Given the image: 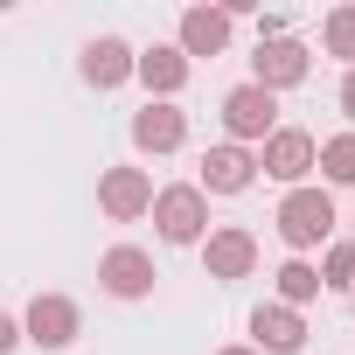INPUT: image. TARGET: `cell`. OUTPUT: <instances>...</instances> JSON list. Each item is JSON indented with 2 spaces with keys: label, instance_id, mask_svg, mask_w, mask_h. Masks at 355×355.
Listing matches in <instances>:
<instances>
[{
  "label": "cell",
  "instance_id": "1",
  "mask_svg": "<svg viewBox=\"0 0 355 355\" xmlns=\"http://www.w3.org/2000/svg\"><path fill=\"white\" fill-rule=\"evenodd\" d=\"M272 230H279V244H286L293 258H306V251H327V244H334V196H327L320 182H306V189H286V196H279V216H272Z\"/></svg>",
  "mask_w": 355,
  "mask_h": 355
},
{
  "label": "cell",
  "instance_id": "2",
  "mask_svg": "<svg viewBox=\"0 0 355 355\" xmlns=\"http://www.w3.org/2000/svg\"><path fill=\"white\" fill-rule=\"evenodd\" d=\"M153 230L160 244H202L209 237V196L196 182H174V189H153Z\"/></svg>",
  "mask_w": 355,
  "mask_h": 355
},
{
  "label": "cell",
  "instance_id": "3",
  "mask_svg": "<svg viewBox=\"0 0 355 355\" xmlns=\"http://www.w3.org/2000/svg\"><path fill=\"white\" fill-rule=\"evenodd\" d=\"M84 334V306L70 293H35L28 313H21V341H35L42 355H63L70 341Z\"/></svg>",
  "mask_w": 355,
  "mask_h": 355
},
{
  "label": "cell",
  "instance_id": "4",
  "mask_svg": "<svg viewBox=\"0 0 355 355\" xmlns=\"http://www.w3.org/2000/svg\"><path fill=\"white\" fill-rule=\"evenodd\" d=\"M258 153V174L265 182H279V189H306L313 182V153H320V139L313 132H300V125H279L265 146H251Z\"/></svg>",
  "mask_w": 355,
  "mask_h": 355
},
{
  "label": "cell",
  "instance_id": "5",
  "mask_svg": "<svg viewBox=\"0 0 355 355\" xmlns=\"http://www.w3.org/2000/svg\"><path fill=\"white\" fill-rule=\"evenodd\" d=\"M272 132H279V98L272 91H258V84L223 91V139L230 146H265Z\"/></svg>",
  "mask_w": 355,
  "mask_h": 355
},
{
  "label": "cell",
  "instance_id": "6",
  "mask_svg": "<svg viewBox=\"0 0 355 355\" xmlns=\"http://www.w3.org/2000/svg\"><path fill=\"white\" fill-rule=\"evenodd\" d=\"M306 70H313V56H306V42L300 35H258V49H251V84L258 91H293V84H306Z\"/></svg>",
  "mask_w": 355,
  "mask_h": 355
},
{
  "label": "cell",
  "instance_id": "7",
  "mask_svg": "<svg viewBox=\"0 0 355 355\" xmlns=\"http://www.w3.org/2000/svg\"><path fill=\"white\" fill-rule=\"evenodd\" d=\"M196 251H202V272H209L216 286H237V279L258 272V237H251L244 223H209V237H202Z\"/></svg>",
  "mask_w": 355,
  "mask_h": 355
},
{
  "label": "cell",
  "instance_id": "8",
  "mask_svg": "<svg viewBox=\"0 0 355 355\" xmlns=\"http://www.w3.org/2000/svg\"><path fill=\"white\" fill-rule=\"evenodd\" d=\"M153 286H160V272H153V251H139V244H112L105 258H98V293H112V300H153Z\"/></svg>",
  "mask_w": 355,
  "mask_h": 355
},
{
  "label": "cell",
  "instance_id": "9",
  "mask_svg": "<svg viewBox=\"0 0 355 355\" xmlns=\"http://www.w3.org/2000/svg\"><path fill=\"white\" fill-rule=\"evenodd\" d=\"M98 209H105L112 223H139V216L153 209V174H146V167H105V174H98Z\"/></svg>",
  "mask_w": 355,
  "mask_h": 355
},
{
  "label": "cell",
  "instance_id": "10",
  "mask_svg": "<svg viewBox=\"0 0 355 355\" xmlns=\"http://www.w3.org/2000/svg\"><path fill=\"white\" fill-rule=\"evenodd\" d=\"M132 77L146 84V105H174L189 91V77H196V63L174 49V42H153V49H139V63H132Z\"/></svg>",
  "mask_w": 355,
  "mask_h": 355
},
{
  "label": "cell",
  "instance_id": "11",
  "mask_svg": "<svg viewBox=\"0 0 355 355\" xmlns=\"http://www.w3.org/2000/svg\"><path fill=\"white\" fill-rule=\"evenodd\" d=\"M132 63H139V49L125 35H91L84 56H77V77L91 91H119V84H132Z\"/></svg>",
  "mask_w": 355,
  "mask_h": 355
},
{
  "label": "cell",
  "instance_id": "12",
  "mask_svg": "<svg viewBox=\"0 0 355 355\" xmlns=\"http://www.w3.org/2000/svg\"><path fill=\"white\" fill-rule=\"evenodd\" d=\"M251 182H258V153H251V146L216 139V146L202 153V174H196V189H202V196H244Z\"/></svg>",
  "mask_w": 355,
  "mask_h": 355
},
{
  "label": "cell",
  "instance_id": "13",
  "mask_svg": "<svg viewBox=\"0 0 355 355\" xmlns=\"http://www.w3.org/2000/svg\"><path fill=\"white\" fill-rule=\"evenodd\" d=\"M230 35H237V21H230L223 8H182V21H174V49H182L189 63L223 56V49H230Z\"/></svg>",
  "mask_w": 355,
  "mask_h": 355
},
{
  "label": "cell",
  "instance_id": "14",
  "mask_svg": "<svg viewBox=\"0 0 355 355\" xmlns=\"http://www.w3.org/2000/svg\"><path fill=\"white\" fill-rule=\"evenodd\" d=\"M251 348H258V355H300V348H306V313H293V306H279V300L251 306Z\"/></svg>",
  "mask_w": 355,
  "mask_h": 355
},
{
  "label": "cell",
  "instance_id": "15",
  "mask_svg": "<svg viewBox=\"0 0 355 355\" xmlns=\"http://www.w3.org/2000/svg\"><path fill=\"white\" fill-rule=\"evenodd\" d=\"M132 146L153 153V160H160V153H182V146H189V112H182V105H139V112H132Z\"/></svg>",
  "mask_w": 355,
  "mask_h": 355
},
{
  "label": "cell",
  "instance_id": "16",
  "mask_svg": "<svg viewBox=\"0 0 355 355\" xmlns=\"http://www.w3.org/2000/svg\"><path fill=\"white\" fill-rule=\"evenodd\" d=\"M272 286H279V306H293V313H306V306L320 300V272H313L306 258H286V265L272 272Z\"/></svg>",
  "mask_w": 355,
  "mask_h": 355
},
{
  "label": "cell",
  "instance_id": "17",
  "mask_svg": "<svg viewBox=\"0 0 355 355\" xmlns=\"http://www.w3.org/2000/svg\"><path fill=\"white\" fill-rule=\"evenodd\" d=\"M313 167H320V182H334V189H355V132H334V139H320Z\"/></svg>",
  "mask_w": 355,
  "mask_h": 355
},
{
  "label": "cell",
  "instance_id": "18",
  "mask_svg": "<svg viewBox=\"0 0 355 355\" xmlns=\"http://www.w3.org/2000/svg\"><path fill=\"white\" fill-rule=\"evenodd\" d=\"M320 49H327L334 63H348V70H355V0L327 8V21H320Z\"/></svg>",
  "mask_w": 355,
  "mask_h": 355
},
{
  "label": "cell",
  "instance_id": "19",
  "mask_svg": "<svg viewBox=\"0 0 355 355\" xmlns=\"http://www.w3.org/2000/svg\"><path fill=\"white\" fill-rule=\"evenodd\" d=\"M313 272H320V286L348 293V286H355V237H334V244L320 251V265H313Z\"/></svg>",
  "mask_w": 355,
  "mask_h": 355
},
{
  "label": "cell",
  "instance_id": "20",
  "mask_svg": "<svg viewBox=\"0 0 355 355\" xmlns=\"http://www.w3.org/2000/svg\"><path fill=\"white\" fill-rule=\"evenodd\" d=\"M15 348H21V313L0 306V355H15Z\"/></svg>",
  "mask_w": 355,
  "mask_h": 355
},
{
  "label": "cell",
  "instance_id": "21",
  "mask_svg": "<svg viewBox=\"0 0 355 355\" xmlns=\"http://www.w3.org/2000/svg\"><path fill=\"white\" fill-rule=\"evenodd\" d=\"M341 119H348V132H355V70L341 77Z\"/></svg>",
  "mask_w": 355,
  "mask_h": 355
},
{
  "label": "cell",
  "instance_id": "22",
  "mask_svg": "<svg viewBox=\"0 0 355 355\" xmlns=\"http://www.w3.org/2000/svg\"><path fill=\"white\" fill-rule=\"evenodd\" d=\"M216 355H258V348H251V341H230V348H216Z\"/></svg>",
  "mask_w": 355,
  "mask_h": 355
},
{
  "label": "cell",
  "instance_id": "23",
  "mask_svg": "<svg viewBox=\"0 0 355 355\" xmlns=\"http://www.w3.org/2000/svg\"><path fill=\"white\" fill-rule=\"evenodd\" d=\"M348 306H355V286H348Z\"/></svg>",
  "mask_w": 355,
  "mask_h": 355
}]
</instances>
